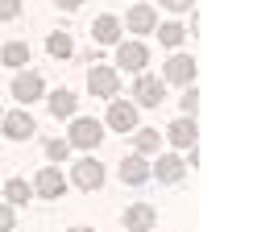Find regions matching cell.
Listing matches in <instances>:
<instances>
[{
    "instance_id": "10",
    "label": "cell",
    "mask_w": 253,
    "mask_h": 232,
    "mask_svg": "<svg viewBox=\"0 0 253 232\" xmlns=\"http://www.w3.org/2000/svg\"><path fill=\"white\" fill-rule=\"evenodd\" d=\"M46 96V83H42V75H34V71H25V75H17L13 79V100L21 104H34Z\"/></svg>"
},
{
    "instance_id": "24",
    "label": "cell",
    "mask_w": 253,
    "mask_h": 232,
    "mask_svg": "<svg viewBox=\"0 0 253 232\" xmlns=\"http://www.w3.org/2000/svg\"><path fill=\"white\" fill-rule=\"evenodd\" d=\"M195 112H199V91L187 87V91H183V116H195Z\"/></svg>"
},
{
    "instance_id": "17",
    "label": "cell",
    "mask_w": 253,
    "mask_h": 232,
    "mask_svg": "<svg viewBox=\"0 0 253 232\" xmlns=\"http://www.w3.org/2000/svg\"><path fill=\"white\" fill-rule=\"evenodd\" d=\"M121 178H125L129 187H141L145 178H150V166H145L141 157H125V162H121Z\"/></svg>"
},
{
    "instance_id": "20",
    "label": "cell",
    "mask_w": 253,
    "mask_h": 232,
    "mask_svg": "<svg viewBox=\"0 0 253 232\" xmlns=\"http://www.w3.org/2000/svg\"><path fill=\"white\" fill-rule=\"evenodd\" d=\"M133 150L137 154H158V150H162V137H158L154 129H137L133 133Z\"/></svg>"
},
{
    "instance_id": "26",
    "label": "cell",
    "mask_w": 253,
    "mask_h": 232,
    "mask_svg": "<svg viewBox=\"0 0 253 232\" xmlns=\"http://www.w3.org/2000/svg\"><path fill=\"white\" fill-rule=\"evenodd\" d=\"M13 224H17L13 207H8V203H0V232H13Z\"/></svg>"
},
{
    "instance_id": "3",
    "label": "cell",
    "mask_w": 253,
    "mask_h": 232,
    "mask_svg": "<svg viewBox=\"0 0 253 232\" xmlns=\"http://www.w3.org/2000/svg\"><path fill=\"white\" fill-rule=\"evenodd\" d=\"M133 100H137V108H158L166 100V83L154 79V75H137L133 79Z\"/></svg>"
},
{
    "instance_id": "29",
    "label": "cell",
    "mask_w": 253,
    "mask_h": 232,
    "mask_svg": "<svg viewBox=\"0 0 253 232\" xmlns=\"http://www.w3.org/2000/svg\"><path fill=\"white\" fill-rule=\"evenodd\" d=\"M71 232H91V228H71Z\"/></svg>"
},
{
    "instance_id": "1",
    "label": "cell",
    "mask_w": 253,
    "mask_h": 232,
    "mask_svg": "<svg viewBox=\"0 0 253 232\" xmlns=\"http://www.w3.org/2000/svg\"><path fill=\"white\" fill-rule=\"evenodd\" d=\"M67 141H71V150H96V145L104 141V124L96 120V116H75Z\"/></svg>"
},
{
    "instance_id": "19",
    "label": "cell",
    "mask_w": 253,
    "mask_h": 232,
    "mask_svg": "<svg viewBox=\"0 0 253 232\" xmlns=\"http://www.w3.org/2000/svg\"><path fill=\"white\" fill-rule=\"evenodd\" d=\"M46 50H50L54 58H71V54H75V41H71V34H62V29H54V34L46 38Z\"/></svg>"
},
{
    "instance_id": "13",
    "label": "cell",
    "mask_w": 253,
    "mask_h": 232,
    "mask_svg": "<svg viewBox=\"0 0 253 232\" xmlns=\"http://www.w3.org/2000/svg\"><path fill=\"white\" fill-rule=\"evenodd\" d=\"M166 141L178 145V150H191V145H195V120H191V116H178L170 129H166Z\"/></svg>"
},
{
    "instance_id": "6",
    "label": "cell",
    "mask_w": 253,
    "mask_h": 232,
    "mask_svg": "<svg viewBox=\"0 0 253 232\" xmlns=\"http://www.w3.org/2000/svg\"><path fill=\"white\" fill-rule=\"evenodd\" d=\"M62 191H67V174H62L58 166H42L38 178H34V195H42V199H58Z\"/></svg>"
},
{
    "instance_id": "12",
    "label": "cell",
    "mask_w": 253,
    "mask_h": 232,
    "mask_svg": "<svg viewBox=\"0 0 253 232\" xmlns=\"http://www.w3.org/2000/svg\"><path fill=\"white\" fill-rule=\"evenodd\" d=\"M125 29L137 38V34H154L158 29V17H154V8L150 4H133L129 8V17H125Z\"/></svg>"
},
{
    "instance_id": "4",
    "label": "cell",
    "mask_w": 253,
    "mask_h": 232,
    "mask_svg": "<svg viewBox=\"0 0 253 232\" xmlns=\"http://www.w3.org/2000/svg\"><path fill=\"white\" fill-rule=\"evenodd\" d=\"M145 62H150V50H145L137 38L117 46V67L121 71H129V75H145Z\"/></svg>"
},
{
    "instance_id": "5",
    "label": "cell",
    "mask_w": 253,
    "mask_h": 232,
    "mask_svg": "<svg viewBox=\"0 0 253 232\" xmlns=\"http://www.w3.org/2000/svg\"><path fill=\"white\" fill-rule=\"evenodd\" d=\"M117 87H121V75H117V67H91L87 71V91L91 96H104V100H112L117 96Z\"/></svg>"
},
{
    "instance_id": "23",
    "label": "cell",
    "mask_w": 253,
    "mask_h": 232,
    "mask_svg": "<svg viewBox=\"0 0 253 232\" xmlns=\"http://www.w3.org/2000/svg\"><path fill=\"white\" fill-rule=\"evenodd\" d=\"M67 154H71V141H62V137H54V141H46V157H50V162H62Z\"/></svg>"
},
{
    "instance_id": "8",
    "label": "cell",
    "mask_w": 253,
    "mask_h": 232,
    "mask_svg": "<svg viewBox=\"0 0 253 232\" xmlns=\"http://www.w3.org/2000/svg\"><path fill=\"white\" fill-rule=\"evenodd\" d=\"M0 129H4L8 141H29V137L38 133V124H34L29 112H4V116H0Z\"/></svg>"
},
{
    "instance_id": "9",
    "label": "cell",
    "mask_w": 253,
    "mask_h": 232,
    "mask_svg": "<svg viewBox=\"0 0 253 232\" xmlns=\"http://www.w3.org/2000/svg\"><path fill=\"white\" fill-rule=\"evenodd\" d=\"M191 79H195V58L191 54H174L162 71V83H174V87H191Z\"/></svg>"
},
{
    "instance_id": "25",
    "label": "cell",
    "mask_w": 253,
    "mask_h": 232,
    "mask_svg": "<svg viewBox=\"0 0 253 232\" xmlns=\"http://www.w3.org/2000/svg\"><path fill=\"white\" fill-rule=\"evenodd\" d=\"M21 13V0H0V21H13Z\"/></svg>"
},
{
    "instance_id": "2",
    "label": "cell",
    "mask_w": 253,
    "mask_h": 232,
    "mask_svg": "<svg viewBox=\"0 0 253 232\" xmlns=\"http://www.w3.org/2000/svg\"><path fill=\"white\" fill-rule=\"evenodd\" d=\"M71 183H75L79 191H100L104 187V166L96 157H79V162L71 166Z\"/></svg>"
},
{
    "instance_id": "14",
    "label": "cell",
    "mask_w": 253,
    "mask_h": 232,
    "mask_svg": "<svg viewBox=\"0 0 253 232\" xmlns=\"http://www.w3.org/2000/svg\"><path fill=\"white\" fill-rule=\"evenodd\" d=\"M154 220H158V216H154L150 203H133L129 212H125V228H129V232H150Z\"/></svg>"
},
{
    "instance_id": "22",
    "label": "cell",
    "mask_w": 253,
    "mask_h": 232,
    "mask_svg": "<svg viewBox=\"0 0 253 232\" xmlns=\"http://www.w3.org/2000/svg\"><path fill=\"white\" fill-rule=\"evenodd\" d=\"M158 41L174 50V46H183V41H187V29H183V25H174V21H166V25L158 29Z\"/></svg>"
},
{
    "instance_id": "30",
    "label": "cell",
    "mask_w": 253,
    "mask_h": 232,
    "mask_svg": "<svg viewBox=\"0 0 253 232\" xmlns=\"http://www.w3.org/2000/svg\"><path fill=\"white\" fill-rule=\"evenodd\" d=\"M0 116H4V112H0Z\"/></svg>"
},
{
    "instance_id": "16",
    "label": "cell",
    "mask_w": 253,
    "mask_h": 232,
    "mask_svg": "<svg viewBox=\"0 0 253 232\" xmlns=\"http://www.w3.org/2000/svg\"><path fill=\"white\" fill-rule=\"evenodd\" d=\"M50 112H54L58 120H62V116H75L79 112V96H75V91H67V87H58L54 96H50Z\"/></svg>"
},
{
    "instance_id": "11",
    "label": "cell",
    "mask_w": 253,
    "mask_h": 232,
    "mask_svg": "<svg viewBox=\"0 0 253 232\" xmlns=\"http://www.w3.org/2000/svg\"><path fill=\"white\" fill-rule=\"evenodd\" d=\"M162 187H174V183H183V174H187V162L183 157H174V154H166V157H158V166L150 170Z\"/></svg>"
},
{
    "instance_id": "21",
    "label": "cell",
    "mask_w": 253,
    "mask_h": 232,
    "mask_svg": "<svg viewBox=\"0 0 253 232\" xmlns=\"http://www.w3.org/2000/svg\"><path fill=\"white\" fill-rule=\"evenodd\" d=\"M0 62H4V67H25L29 62V46L25 41H8L4 54H0Z\"/></svg>"
},
{
    "instance_id": "7",
    "label": "cell",
    "mask_w": 253,
    "mask_h": 232,
    "mask_svg": "<svg viewBox=\"0 0 253 232\" xmlns=\"http://www.w3.org/2000/svg\"><path fill=\"white\" fill-rule=\"evenodd\" d=\"M137 120H141V112H137V104L133 100H112V108H108V124L117 133H137Z\"/></svg>"
},
{
    "instance_id": "28",
    "label": "cell",
    "mask_w": 253,
    "mask_h": 232,
    "mask_svg": "<svg viewBox=\"0 0 253 232\" xmlns=\"http://www.w3.org/2000/svg\"><path fill=\"white\" fill-rule=\"evenodd\" d=\"M54 4H58V8H67V13H75V8L83 4V0H54Z\"/></svg>"
},
{
    "instance_id": "27",
    "label": "cell",
    "mask_w": 253,
    "mask_h": 232,
    "mask_svg": "<svg viewBox=\"0 0 253 232\" xmlns=\"http://www.w3.org/2000/svg\"><path fill=\"white\" fill-rule=\"evenodd\" d=\"M166 8H174V13H187V8H191V0H162Z\"/></svg>"
},
{
    "instance_id": "15",
    "label": "cell",
    "mask_w": 253,
    "mask_h": 232,
    "mask_svg": "<svg viewBox=\"0 0 253 232\" xmlns=\"http://www.w3.org/2000/svg\"><path fill=\"white\" fill-rule=\"evenodd\" d=\"M91 38H96L100 46H121V21H117V17H96Z\"/></svg>"
},
{
    "instance_id": "18",
    "label": "cell",
    "mask_w": 253,
    "mask_h": 232,
    "mask_svg": "<svg viewBox=\"0 0 253 232\" xmlns=\"http://www.w3.org/2000/svg\"><path fill=\"white\" fill-rule=\"evenodd\" d=\"M4 199H8V207H21V203L34 199V187L21 183V178H8V183H4Z\"/></svg>"
}]
</instances>
